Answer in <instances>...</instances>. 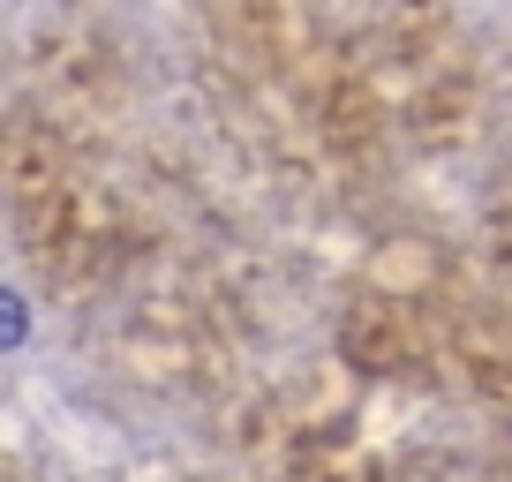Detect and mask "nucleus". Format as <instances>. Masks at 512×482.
Masks as SVG:
<instances>
[{
  "label": "nucleus",
  "instance_id": "obj_1",
  "mask_svg": "<svg viewBox=\"0 0 512 482\" xmlns=\"http://www.w3.org/2000/svg\"><path fill=\"white\" fill-rule=\"evenodd\" d=\"M23 332H31V309H23V294L0 287V347H16Z\"/></svg>",
  "mask_w": 512,
  "mask_h": 482
}]
</instances>
